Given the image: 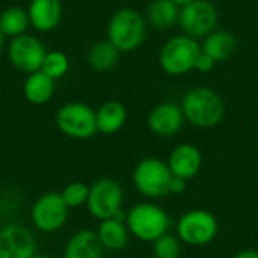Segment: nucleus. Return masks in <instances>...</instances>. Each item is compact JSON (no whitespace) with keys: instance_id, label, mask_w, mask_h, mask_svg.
Wrapping results in <instances>:
<instances>
[{"instance_id":"nucleus-1","label":"nucleus","mask_w":258,"mask_h":258,"mask_svg":"<svg viewBox=\"0 0 258 258\" xmlns=\"http://www.w3.org/2000/svg\"><path fill=\"white\" fill-rule=\"evenodd\" d=\"M184 118L195 127L210 128L224 118V101L210 88H195L186 94L181 104Z\"/></svg>"},{"instance_id":"nucleus-2","label":"nucleus","mask_w":258,"mask_h":258,"mask_svg":"<svg viewBox=\"0 0 258 258\" xmlns=\"http://www.w3.org/2000/svg\"><path fill=\"white\" fill-rule=\"evenodd\" d=\"M125 225L133 237L142 242H154L169 233L171 218L154 203H139L127 212Z\"/></svg>"},{"instance_id":"nucleus-3","label":"nucleus","mask_w":258,"mask_h":258,"mask_svg":"<svg viewBox=\"0 0 258 258\" xmlns=\"http://www.w3.org/2000/svg\"><path fill=\"white\" fill-rule=\"evenodd\" d=\"M172 172L168 162L159 157H147L141 160L133 171V184L136 190L150 200H159L169 195V183Z\"/></svg>"},{"instance_id":"nucleus-4","label":"nucleus","mask_w":258,"mask_h":258,"mask_svg":"<svg viewBox=\"0 0 258 258\" xmlns=\"http://www.w3.org/2000/svg\"><path fill=\"white\" fill-rule=\"evenodd\" d=\"M109 41L119 51H132L141 45L145 36V23L141 14L132 8L119 9L107 27Z\"/></svg>"},{"instance_id":"nucleus-5","label":"nucleus","mask_w":258,"mask_h":258,"mask_svg":"<svg viewBox=\"0 0 258 258\" xmlns=\"http://www.w3.org/2000/svg\"><path fill=\"white\" fill-rule=\"evenodd\" d=\"M175 228L177 237L181 240V243L189 246H206L212 243L219 230L216 218L204 209L186 212L177 221Z\"/></svg>"},{"instance_id":"nucleus-6","label":"nucleus","mask_w":258,"mask_h":258,"mask_svg":"<svg viewBox=\"0 0 258 258\" xmlns=\"http://www.w3.org/2000/svg\"><path fill=\"white\" fill-rule=\"evenodd\" d=\"M56 125L62 135L79 141L91 139L98 132L95 110L79 101L67 103L57 110Z\"/></svg>"},{"instance_id":"nucleus-7","label":"nucleus","mask_w":258,"mask_h":258,"mask_svg":"<svg viewBox=\"0 0 258 258\" xmlns=\"http://www.w3.org/2000/svg\"><path fill=\"white\" fill-rule=\"evenodd\" d=\"M124 192L121 184L113 178H100L89 186L86 209L98 221L112 219L122 210Z\"/></svg>"},{"instance_id":"nucleus-8","label":"nucleus","mask_w":258,"mask_h":258,"mask_svg":"<svg viewBox=\"0 0 258 258\" xmlns=\"http://www.w3.org/2000/svg\"><path fill=\"white\" fill-rule=\"evenodd\" d=\"M200 53L201 47L194 38L175 36L163 45L160 53V63L168 74L180 76L195 68Z\"/></svg>"},{"instance_id":"nucleus-9","label":"nucleus","mask_w":258,"mask_h":258,"mask_svg":"<svg viewBox=\"0 0 258 258\" xmlns=\"http://www.w3.org/2000/svg\"><path fill=\"white\" fill-rule=\"evenodd\" d=\"M68 213L70 209L63 203L60 194L47 192L33 203L30 210V221L38 231L48 234L60 230L67 224Z\"/></svg>"},{"instance_id":"nucleus-10","label":"nucleus","mask_w":258,"mask_h":258,"mask_svg":"<svg viewBox=\"0 0 258 258\" xmlns=\"http://www.w3.org/2000/svg\"><path fill=\"white\" fill-rule=\"evenodd\" d=\"M47 51L44 44L32 35H20L12 38L8 56L11 63L26 74H32L41 70Z\"/></svg>"},{"instance_id":"nucleus-11","label":"nucleus","mask_w":258,"mask_h":258,"mask_svg":"<svg viewBox=\"0 0 258 258\" xmlns=\"http://www.w3.org/2000/svg\"><path fill=\"white\" fill-rule=\"evenodd\" d=\"M181 29L190 38L209 35L218 23V11L209 0H192L183 6L178 15Z\"/></svg>"},{"instance_id":"nucleus-12","label":"nucleus","mask_w":258,"mask_h":258,"mask_svg":"<svg viewBox=\"0 0 258 258\" xmlns=\"http://www.w3.org/2000/svg\"><path fill=\"white\" fill-rule=\"evenodd\" d=\"M36 239L33 233L20 224H8L0 228V258H33Z\"/></svg>"},{"instance_id":"nucleus-13","label":"nucleus","mask_w":258,"mask_h":258,"mask_svg":"<svg viewBox=\"0 0 258 258\" xmlns=\"http://www.w3.org/2000/svg\"><path fill=\"white\" fill-rule=\"evenodd\" d=\"M184 122L183 109L174 103H162L156 106L148 116L150 130L162 138H171L177 135Z\"/></svg>"},{"instance_id":"nucleus-14","label":"nucleus","mask_w":258,"mask_h":258,"mask_svg":"<svg viewBox=\"0 0 258 258\" xmlns=\"http://www.w3.org/2000/svg\"><path fill=\"white\" fill-rule=\"evenodd\" d=\"M168 166L174 177L190 180L198 175L203 166V154L192 144L177 145L168 159Z\"/></svg>"},{"instance_id":"nucleus-15","label":"nucleus","mask_w":258,"mask_h":258,"mask_svg":"<svg viewBox=\"0 0 258 258\" xmlns=\"http://www.w3.org/2000/svg\"><path fill=\"white\" fill-rule=\"evenodd\" d=\"M30 24L39 32H50L62 17V6L57 0H32L27 9Z\"/></svg>"},{"instance_id":"nucleus-16","label":"nucleus","mask_w":258,"mask_h":258,"mask_svg":"<svg viewBox=\"0 0 258 258\" xmlns=\"http://www.w3.org/2000/svg\"><path fill=\"white\" fill-rule=\"evenodd\" d=\"M103 249L97 231L80 230L67 242L63 258H103Z\"/></svg>"},{"instance_id":"nucleus-17","label":"nucleus","mask_w":258,"mask_h":258,"mask_svg":"<svg viewBox=\"0 0 258 258\" xmlns=\"http://www.w3.org/2000/svg\"><path fill=\"white\" fill-rule=\"evenodd\" d=\"M97 236L101 246L107 251H122L130 237V231L125 222H119L116 219L100 221L97 228Z\"/></svg>"},{"instance_id":"nucleus-18","label":"nucleus","mask_w":258,"mask_h":258,"mask_svg":"<svg viewBox=\"0 0 258 258\" xmlns=\"http://www.w3.org/2000/svg\"><path fill=\"white\" fill-rule=\"evenodd\" d=\"M97 130L103 135H113L119 132L127 121V110L119 101H107L95 112Z\"/></svg>"},{"instance_id":"nucleus-19","label":"nucleus","mask_w":258,"mask_h":258,"mask_svg":"<svg viewBox=\"0 0 258 258\" xmlns=\"http://www.w3.org/2000/svg\"><path fill=\"white\" fill-rule=\"evenodd\" d=\"M23 94L26 100L35 106L45 104L54 94V80L45 76L42 71H36L27 76L23 85Z\"/></svg>"},{"instance_id":"nucleus-20","label":"nucleus","mask_w":258,"mask_h":258,"mask_svg":"<svg viewBox=\"0 0 258 258\" xmlns=\"http://www.w3.org/2000/svg\"><path fill=\"white\" fill-rule=\"evenodd\" d=\"M236 44L237 42L233 33L227 30H221V32H215L209 35L201 50L206 54H209L215 62H222L231 57V54L236 50Z\"/></svg>"},{"instance_id":"nucleus-21","label":"nucleus","mask_w":258,"mask_h":258,"mask_svg":"<svg viewBox=\"0 0 258 258\" xmlns=\"http://www.w3.org/2000/svg\"><path fill=\"white\" fill-rule=\"evenodd\" d=\"M29 24H30V20H29L27 11L20 6L6 8L0 14V30L5 36L15 38V36L24 35Z\"/></svg>"},{"instance_id":"nucleus-22","label":"nucleus","mask_w":258,"mask_h":258,"mask_svg":"<svg viewBox=\"0 0 258 258\" xmlns=\"http://www.w3.org/2000/svg\"><path fill=\"white\" fill-rule=\"evenodd\" d=\"M119 59V50L110 41H100L92 45L88 54L89 65L97 71H107L116 65Z\"/></svg>"},{"instance_id":"nucleus-23","label":"nucleus","mask_w":258,"mask_h":258,"mask_svg":"<svg viewBox=\"0 0 258 258\" xmlns=\"http://www.w3.org/2000/svg\"><path fill=\"white\" fill-rule=\"evenodd\" d=\"M180 11L175 3L171 0H154L148 8V17L153 26L159 29L171 27L178 18Z\"/></svg>"},{"instance_id":"nucleus-24","label":"nucleus","mask_w":258,"mask_h":258,"mask_svg":"<svg viewBox=\"0 0 258 258\" xmlns=\"http://www.w3.org/2000/svg\"><path fill=\"white\" fill-rule=\"evenodd\" d=\"M70 70V60L68 56L62 51H48L44 57L42 67L39 71H42L45 76H48L50 79L56 80L63 77Z\"/></svg>"},{"instance_id":"nucleus-25","label":"nucleus","mask_w":258,"mask_h":258,"mask_svg":"<svg viewBox=\"0 0 258 258\" xmlns=\"http://www.w3.org/2000/svg\"><path fill=\"white\" fill-rule=\"evenodd\" d=\"M60 197L68 209H77V207L86 206L88 197H89V186L82 181L68 183L62 189Z\"/></svg>"},{"instance_id":"nucleus-26","label":"nucleus","mask_w":258,"mask_h":258,"mask_svg":"<svg viewBox=\"0 0 258 258\" xmlns=\"http://www.w3.org/2000/svg\"><path fill=\"white\" fill-rule=\"evenodd\" d=\"M153 254L154 258H181V240L166 233L153 242Z\"/></svg>"},{"instance_id":"nucleus-27","label":"nucleus","mask_w":258,"mask_h":258,"mask_svg":"<svg viewBox=\"0 0 258 258\" xmlns=\"http://www.w3.org/2000/svg\"><path fill=\"white\" fill-rule=\"evenodd\" d=\"M215 63H216V62H215L209 54H206V53L201 50V53H200V56H198V59H197L195 68L200 70L201 73H207V71H210V70L215 67Z\"/></svg>"},{"instance_id":"nucleus-28","label":"nucleus","mask_w":258,"mask_h":258,"mask_svg":"<svg viewBox=\"0 0 258 258\" xmlns=\"http://www.w3.org/2000/svg\"><path fill=\"white\" fill-rule=\"evenodd\" d=\"M186 186H187V180L172 175L171 183H169V194L180 195V194H183L186 190Z\"/></svg>"},{"instance_id":"nucleus-29","label":"nucleus","mask_w":258,"mask_h":258,"mask_svg":"<svg viewBox=\"0 0 258 258\" xmlns=\"http://www.w3.org/2000/svg\"><path fill=\"white\" fill-rule=\"evenodd\" d=\"M233 258H258V251H254V249H245V251L237 252Z\"/></svg>"},{"instance_id":"nucleus-30","label":"nucleus","mask_w":258,"mask_h":258,"mask_svg":"<svg viewBox=\"0 0 258 258\" xmlns=\"http://www.w3.org/2000/svg\"><path fill=\"white\" fill-rule=\"evenodd\" d=\"M172 3H175L177 6H186V5H189L192 0H171Z\"/></svg>"},{"instance_id":"nucleus-31","label":"nucleus","mask_w":258,"mask_h":258,"mask_svg":"<svg viewBox=\"0 0 258 258\" xmlns=\"http://www.w3.org/2000/svg\"><path fill=\"white\" fill-rule=\"evenodd\" d=\"M33 258H51L50 255H45V254H39V252H36L35 255H33Z\"/></svg>"},{"instance_id":"nucleus-32","label":"nucleus","mask_w":258,"mask_h":258,"mask_svg":"<svg viewBox=\"0 0 258 258\" xmlns=\"http://www.w3.org/2000/svg\"><path fill=\"white\" fill-rule=\"evenodd\" d=\"M3 39H5V35H3L2 30H0V51H2V48H3Z\"/></svg>"},{"instance_id":"nucleus-33","label":"nucleus","mask_w":258,"mask_h":258,"mask_svg":"<svg viewBox=\"0 0 258 258\" xmlns=\"http://www.w3.org/2000/svg\"><path fill=\"white\" fill-rule=\"evenodd\" d=\"M57 2H60V0H57Z\"/></svg>"},{"instance_id":"nucleus-34","label":"nucleus","mask_w":258,"mask_h":258,"mask_svg":"<svg viewBox=\"0 0 258 258\" xmlns=\"http://www.w3.org/2000/svg\"><path fill=\"white\" fill-rule=\"evenodd\" d=\"M151 258H154V257H151Z\"/></svg>"}]
</instances>
